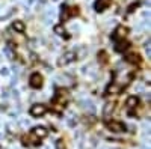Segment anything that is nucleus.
<instances>
[{
	"instance_id": "f03ea898",
	"label": "nucleus",
	"mask_w": 151,
	"mask_h": 149,
	"mask_svg": "<svg viewBox=\"0 0 151 149\" xmlns=\"http://www.w3.org/2000/svg\"><path fill=\"white\" fill-rule=\"evenodd\" d=\"M45 111H47V107L44 104H35L30 108V115L35 116V118H40V116H42L45 113Z\"/></svg>"
},
{
	"instance_id": "f8f14e48",
	"label": "nucleus",
	"mask_w": 151,
	"mask_h": 149,
	"mask_svg": "<svg viewBox=\"0 0 151 149\" xmlns=\"http://www.w3.org/2000/svg\"><path fill=\"white\" fill-rule=\"evenodd\" d=\"M101 56V62H107V54L106 51H101V53H98V57Z\"/></svg>"
},
{
	"instance_id": "f257e3e1",
	"label": "nucleus",
	"mask_w": 151,
	"mask_h": 149,
	"mask_svg": "<svg viewBox=\"0 0 151 149\" xmlns=\"http://www.w3.org/2000/svg\"><path fill=\"white\" fill-rule=\"evenodd\" d=\"M106 127L110 131H113V133H122V131H125V125L122 122H119V120H106Z\"/></svg>"
},
{
	"instance_id": "0eeeda50",
	"label": "nucleus",
	"mask_w": 151,
	"mask_h": 149,
	"mask_svg": "<svg viewBox=\"0 0 151 149\" xmlns=\"http://www.w3.org/2000/svg\"><path fill=\"white\" fill-rule=\"evenodd\" d=\"M129 42L127 41H124V39H121V41H118L116 42V47H115V50H116V51H124V50H127L129 48Z\"/></svg>"
},
{
	"instance_id": "20e7f679",
	"label": "nucleus",
	"mask_w": 151,
	"mask_h": 149,
	"mask_svg": "<svg viewBox=\"0 0 151 149\" xmlns=\"http://www.w3.org/2000/svg\"><path fill=\"white\" fill-rule=\"evenodd\" d=\"M30 86L35 88V89H38V88H41V86H42V76L40 72H35V74L30 76Z\"/></svg>"
},
{
	"instance_id": "9d476101",
	"label": "nucleus",
	"mask_w": 151,
	"mask_h": 149,
	"mask_svg": "<svg viewBox=\"0 0 151 149\" xmlns=\"http://www.w3.org/2000/svg\"><path fill=\"white\" fill-rule=\"evenodd\" d=\"M125 60L130 62V63H139V62H141V57H139V54L132 53V54H129L127 57H125Z\"/></svg>"
},
{
	"instance_id": "ddd939ff",
	"label": "nucleus",
	"mask_w": 151,
	"mask_h": 149,
	"mask_svg": "<svg viewBox=\"0 0 151 149\" xmlns=\"http://www.w3.org/2000/svg\"><path fill=\"white\" fill-rule=\"evenodd\" d=\"M55 32H56V33H60V32H62V27H60V26H56V27H55Z\"/></svg>"
},
{
	"instance_id": "423d86ee",
	"label": "nucleus",
	"mask_w": 151,
	"mask_h": 149,
	"mask_svg": "<svg viewBox=\"0 0 151 149\" xmlns=\"http://www.w3.org/2000/svg\"><path fill=\"white\" fill-rule=\"evenodd\" d=\"M47 134H48V131H47L44 127H36V128H33V131H32V135H35V137H38V139H44Z\"/></svg>"
},
{
	"instance_id": "1a4fd4ad",
	"label": "nucleus",
	"mask_w": 151,
	"mask_h": 149,
	"mask_svg": "<svg viewBox=\"0 0 151 149\" xmlns=\"http://www.w3.org/2000/svg\"><path fill=\"white\" fill-rule=\"evenodd\" d=\"M12 29H14L15 32H18V33H23L24 32V23L23 21H14V24H12Z\"/></svg>"
},
{
	"instance_id": "39448f33",
	"label": "nucleus",
	"mask_w": 151,
	"mask_h": 149,
	"mask_svg": "<svg viewBox=\"0 0 151 149\" xmlns=\"http://www.w3.org/2000/svg\"><path fill=\"white\" fill-rule=\"evenodd\" d=\"M110 3H112V0H97V2H95V11L101 12V11L107 9Z\"/></svg>"
},
{
	"instance_id": "6e6552de",
	"label": "nucleus",
	"mask_w": 151,
	"mask_h": 149,
	"mask_svg": "<svg viewBox=\"0 0 151 149\" xmlns=\"http://www.w3.org/2000/svg\"><path fill=\"white\" fill-rule=\"evenodd\" d=\"M127 107H130V108H133V107H136L137 104H139V98L137 96H129L127 98Z\"/></svg>"
},
{
	"instance_id": "7ed1b4c3",
	"label": "nucleus",
	"mask_w": 151,
	"mask_h": 149,
	"mask_svg": "<svg viewBox=\"0 0 151 149\" xmlns=\"http://www.w3.org/2000/svg\"><path fill=\"white\" fill-rule=\"evenodd\" d=\"M127 27H124V26H118L116 29H115V32H113V35H112V38L115 39V41H121V39H124L125 38V35H127Z\"/></svg>"
},
{
	"instance_id": "9b49d317",
	"label": "nucleus",
	"mask_w": 151,
	"mask_h": 149,
	"mask_svg": "<svg viewBox=\"0 0 151 149\" xmlns=\"http://www.w3.org/2000/svg\"><path fill=\"white\" fill-rule=\"evenodd\" d=\"M56 149H65V143H64V140H58L56 142Z\"/></svg>"
}]
</instances>
